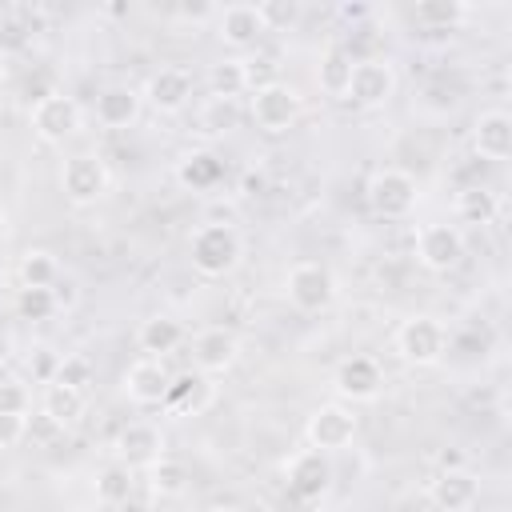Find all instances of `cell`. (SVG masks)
I'll return each mask as SVG.
<instances>
[{"label": "cell", "instance_id": "cell-36", "mask_svg": "<svg viewBox=\"0 0 512 512\" xmlns=\"http://www.w3.org/2000/svg\"><path fill=\"white\" fill-rule=\"evenodd\" d=\"M240 64H244V84H248V92L268 88V84H276V80H280V64H276V56L256 52V56H244Z\"/></svg>", "mask_w": 512, "mask_h": 512}, {"label": "cell", "instance_id": "cell-19", "mask_svg": "<svg viewBox=\"0 0 512 512\" xmlns=\"http://www.w3.org/2000/svg\"><path fill=\"white\" fill-rule=\"evenodd\" d=\"M212 400H216V384H212V376H204V372L192 368V372L172 376L168 396H164V408H168L172 416H200Z\"/></svg>", "mask_w": 512, "mask_h": 512}, {"label": "cell", "instance_id": "cell-39", "mask_svg": "<svg viewBox=\"0 0 512 512\" xmlns=\"http://www.w3.org/2000/svg\"><path fill=\"white\" fill-rule=\"evenodd\" d=\"M24 440H32V448H52V444H60V440H64V428H60V424H52V420L40 412V416H32V420H28Z\"/></svg>", "mask_w": 512, "mask_h": 512}, {"label": "cell", "instance_id": "cell-41", "mask_svg": "<svg viewBox=\"0 0 512 512\" xmlns=\"http://www.w3.org/2000/svg\"><path fill=\"white\" fill-rule=\"evenodd\" d=\"M52 296H56V308H72V304H76V280L60 276V280L52 284Z\"/></svg>", "mask_w": 512, "mask_h": 512}, {"label": "cell", "instance_id": "cell-32", "mask_svg": "<svg viewBox=\"0 0 512 512\" xmlns=\"http://www.w3.org/2000/svg\"><path fill=\"white\" fill-rule=\"evenodd\" d=\"M56 312H60V308H56L52 288H20V292H16V316H20V320L40 324V320H52Z\"/></svg>", "mask_w": 512, "mask_h": 512}, {"label": "cell", "instance_id": "cell-5", "mask_svg": "<svg viewBox=\"0 0 512 512\" xmlns=\"http://www.w3.org/2000/svg\"><path fill=\"white\" fill-rule=\"evenodd\" d=\"M392 96H396V68L384 56H364V60L352 64L348 92H344L348 104L372 112V108H384Z\"/></svg>", "mask_w": 512, "mask_h": 512}, {"label": "cell", "instance_id": "cell-24", "mask_svg": "<svg viewBox=\"0 0 512 512\" xmlns=\"http://www.w3.org/2000/svg\"><path fill=\"white\" fill-rule=\"evenodd\" d=\"M352 64H356V56H352L344 44H328L324 56H320V64H316V84H320V92L332 96V100H344Z\"/></svg>", "mask_w": 512, "mask_h": 512}, {"label": "cell", "instance_id": "cell-26", "mask_svg": "<svg viewBox=\"0 0 512 512\" xmlns=\"http://www.w3.org/2000/svg\"><path fill=\"white\" fill-rule=\"evenodd\" d=\"M220 176H224V164H220L212 152H188V156L176 164V180H180L184 188H196V192L216 188Z\"/></svg>", "mask_w": 512, "mask_h": 512}, {"label": "cell", "instance_id": "cell-28", "mask_svg": "<svg viewBox=\"0 0 512 512\" xmlns=\"http://www.w3.org/2000/svg\"><path fill=\"white\" fill-rule=\"evenodd\" d=\"M496 212H500V200H496V192L492 188H484V184H472V188H460V196H456V216L464 220V224H492L496 220Z\"/></svg>", "mask_w": 512, "mask_h": 512}, {"label": "cell", "instance_id": "cell-1", "mask_svg": "<svg viewBox=\"0 0 512 512\" xmlns=\"http://www.w3.org/2000/svg\"><path fill=\"white\" fill-rule=\"evenodd\" d=\"M188 260L204 280L232 276L244 260V236L232 224H200L188 240Z\"/></svg>", "mask_w": 512, "mask_h": 512}, {"label": "cell", "instance_id": "cell-6", "mask_svg": "<svg viewBox=\"0 0 512 512\" xmlns=\"http://www.w3.org/2000/svg\"><path fill=\"white\" fill-rule=\"evenodd\" d=\"M252 100H248V112H252V120H256V128L260 132H288L296 120H300V112H304V100H300V92L288 84V80H276V84H268V88H256V92H248Z\"/></svg>", "mask_w": 512, "mask_h": 512}, {"label": "cell", "instance_id": "cell-40", "mask_svg": "<svg viewBox=\"0 0 512 512\" xmlns=\"http://www.w3.org/2000/svg\"><path fill=\"white\" fill-rule=\"evenodd\" d=\"M28 432V416H0V448H16Z\"/></svg>", "mask_w": 512, "mask_h": 512}, {"label": "cell", "instance_id": "cell-17", "mask_svg": "<svg viewBox=\"0 0 512 512\" xmlns=\"http://www.w3.org/2000/svg\"><path fill=\"white\" fill-rule=\"evenodd\" d=\"M140 96H144V104H152V112L176 116L192 104V76L184 68H160V72L148 76Z\"/></svg>", "mask_w": 512, "mask_h": 512}, {"label": "cell", "instance_id": "cell-22", "mask_svg": "<svg viewBox=\"0 0 512 512\" xmlns=\"http://www.w3.org/2000/svg\"><path fill=\"white\" fill-rule=\"evenodd\" d=\"M136 344H140L144 356L164 360V356H172V352L184 344V324H180L176 316H168V312H156V316L140 320V328H136Z\"/></svg>", "mask_w": 512, "mask_h": 512}, {"label": "cell", "instance_id": "cell-30", "mask_svg": "<svg viewBox=\"0 0 512 512\" xmlns=\"http://www.w3.org/2000/svg\"><path fill=\"white\" fill-rule=\"evenodd\" d=\"M208 92H212L216 100H236L240 92H248V84H244V64H240V60H220V64H212V68H208Z\"/></svg>", "mask_w": 512, "mask_h": 512}, {"label": "cell", "instance_id": "cell-7", "mask_svg": "<svg viewBox=\"0 0 512 512\" xmlns=\"http://www.w3.org/2000/svg\"><path fill=\"white\" fill-rule=\"evenodd\" d=\"M28 124H32V132H36L44 144H64V140H72V136L80 132L84 112H80V104H76L72 96H64V92H48V96L32 100V108H28Z\"/></svg>", "mask_w": 512, "mask_h": 512}, {"label": "cell", "instance_id": "cell-10", "mask_svg": "<svg viewBox=\"0 0 512 512\" xmlns=\"http://www.w3.org/2000/svg\"><path fill=\"white\" fill-rule=\"evenodd\" d=\"M332 392L352 404H368L384 392V368L372 356H344L332 368Z\"/></svg>", "mask_w": 512, "mask_h": 512}, {"label": "cell", "instance_id": "cell-42", "mask_svg": "<svg viewBox=\"0 0 512 512\" xmlns=\"http://www.w3.org/2000/svg\"><path fill=\"white\" fill-rule=\"evenodd\" d=\"M12 356H16V336H12V328H0V368L12 364Z\"/></svg>", "mask_w": 512, "mask_h": 512}, {"label": "cell", "instance_id": "cell-35", "mask_svg": "<svg viewBox=\"0 0 512 512\" xmlns=\"http://www.w3.org/2000/svg\"><path fill=\"white\" fill-rule=\"evenodd\" d=\"M32 392L20 376H0V416H28Z\"/></svg>", "mask_w": 512, "mask_h": 512}, {"label": "cell", "instance_id": "cell-33", "mask_svg": "<svg viewBox=\"0 0 512 512\" xmlns=\"http://www.w3.org/2000/svg\"><path fill=\"white\" fill-rule=\"evenodd\" d=\"M412 20L424 24V28H452L464 20V4L456 0H424L412 8Z\"/></svg>", "mask_w": 512, "mask_h": 512}, {"label": "cell", "instance_id": "cell-46", "mask_svg": "<svg viewBox=\"0 0 512 512\" xmlns=\"http://www.w3.org/2000/svg\"><path fill=\"white\" fill-rule=\"evenodd\" d=\"M0 180H4V172H0Z\"/></svg>", "mask_w": 512, "mask_h": 512}, {"label": "cell", "instance_id": "cell-16", "mask_svg": "<svg viewBox=\"0 0 512 512\" xmlns=\"http://www.w3.org/2000/svg\"><path fill=\"white\" fill-rule=\"evenodd\" d=\"M212 28H216L220 44L240 48V52H244V48H256L260 36L268 32L264 20H260V8H256V4H228V8H216Z\"/></svg>", "mask_w": 512, "mask_h": 512}, {"label": "cell", "instance_id": "cell-25", "mask_svg": "<svg viewBox=\"0 0 512 512\" xmlns=\"http://www.w3.org/2000/svg\"><path fill=\"white\" fill-rule=\"evenodd\" d=\"M16 276H20V288H52L64 276V268L48 248H28L16 264Z\"/></svg>", "mask_w": 512, "mask_h": 512}, {"label": "cell", "instance_id": "cell-37", "mask_svg": "<svg viewBox=\"0 0 512 512\" xmlns=\"http://www.w3.org/2000/svg\"><path fill=\"white\" fill-rule=\"evenodd\" d=\"M256 8H260V20H264L268 32H288L300 20V4L296 0H264Z\"/></svg>", "mask_w": 512, "mask_h": 512}, {"label": "cell", "instance_id": "cell-23", "mask_svg": "<svg viewBox=\"0 0 512 512\" xmlns=\"http://www.w3.org/2000/svg\"><path fill=\"white\" fill-rule=\"evenodd\" d=\"M84 408H88V400H84L80 388H68V384H44V392H40V412H44L52 424H60L64 432L80 424Z\"/></svg>", "mask_w": 512, "mask_h": 512}, {"label": "cell", "instance_id": "cell-14", "mask_svg": "<svg viewBox=\"0 0 512 512\" xmlns=\"http://www.w3.org/2000/svg\"><path fill=\"white\" fill-rule=\"evenodd\" d=\"M120 384H124V396H128L132 404L152 408V404H164L168 384H172V372H168L164 360H156V356H140L136 364H128V372H124Z\"/></svg>", "mask_w": 512, "mask_h": 512}, {"label": "cell", "instance_id": "cell-31", "mask_svg": "<svg viewBox=\"0 0 512 512\" xmlns=\"http://www.w3.org/2000/svg\"><path fill=\"white\" fill-rule=\"evenodd\" d=\"M196 120H200V132H204V136H224V132L236 128L240 108H236V100H216V96H208V104L200 108Z\"/></svg>", "mask_w": 512, "mask_h": 512}, {"label": "cell", "instance_id": "cell-20", "mask_svg": "<svg viewBox=\"0 0 512 512\" xmlns=\"http://www.w3.org/2000/svg\"><path fill=\"white\" fill-rule=\"evenodd\" d=\"M472 148L484 160H508L512 156V116L504 108H488L472 124Z\"/></svg>", "mask_w": 512, "mask_h": 512}, {"label": "cell", "instance_id": "cell-27", "mask_svg": "<svg viewBox=\"0 0 512 512\" xmlns=\"http://www.w3.org/2000/svg\"><path fill=\"white\" fill-rule=\"evenodd\" d=\"M148 472V492L152 496H160V500H172V496H184V488H188V468H184V460H176V456H160L152 468H144Z\"/></svg>", "mask_w": 512, "mask_h": 512}, {"label": "cell", "instance_id": "cell-2", "mask_svg": "<svg viewBox=\"0 0 512 512\" xmlns=\"http://www.w3.org/2000/svg\"><path fill=\"white\" fill-rule=\"evenodd\" d=\"M336 292H340L336 272H332L328 264H320V260H296V264L288 268V276H284V296H288V304H292L296 312H308V316L328 312V308L336 304Z\"/></svg>", "mask_w": 512, "mask_h": 512}, {"label": "cell", "instance_id": "cell-3", "mask_svg": "<svg viewBox=\"0 0 512 512\" xmlns=\"http://www.w3.org/2000/svg\"><path fill=\"white\" fill-rule=\"evenodd\" d=\"M392 348H396V356H400L404 364H412V368H432V364H440L444 352H448V332H444V324H440L436 316H408V320L396 328Z\"/></svg>", "mask_w": 512, "mask_h": 512}, {"label": "cell", "instance_id": "cell-45", "mask_svg": "<svg viewBox=\"0 0 512 512\" xmlns=\"http://www.w3.org/2000/svg\"><path fill=\"white\" fill-rule=\"evenodd\" d=\"M4 72H8V56H4V48H0V80H4Z\"/></svg>", "mask_w": 512, "mask_h": 512}, {"label": "cell", "instance_id": "cell-4", "mask_svg": "<svg viewBox=\"0 0 512 512\" xmlns=\"http://www.w3.org/2000/svg\"><path fill=\"white\" fill-rule=\"evenodd\" d=\"M364 196H368V208H372L376 216H384V220H404V216H412V208H416V200H420V184H416V176L404 172V168H376V172L368 176Z\"/></svg>", "mask_w": 512, "mask_h": 512}, {"label": "cell", "instance_id": "cell-44", "mask_svg": "<svg viewBox=\"0 0 512 512\" xmlns=\"http://www.w3.org/2000/svg\"><path fill=\"white\" fill-rule=\"evenodd\" d=\"M4 240H8V220L0 216V248H4Z\"/></svg>", "mask_w": 512, "mask_h": 512}, {"label": "cell", "instance_id": "cell-21", "mask_svg": "<svg viewBox=\"0 0 512 512\" xmlns=\"http://www.w3.org/2000/svg\"><path fill=\"white\" fill-rule=\"evenodd\" d=\"M140 108H144V96L132 84H108L96 96V120L104 128H128V124H136Z\"/></svg>", "mask_w": 512, "mask_h": 512}, {"label": "cell", "instance_id": "cell-11", "mask_svg": "<svg viewBox=\"0 0 512 512\" xmlns=\"http://www.w3.org/2000/svg\"><path fill=\"white\" fill-rule=\"evenodd\" d=\"M352 436H356V416H352V408H344V404H320V408L308 416V424H304L308 448H316V452H324V456L348 448Z\"/></svg>", "mask_w": 512, "mask_h": 512}, {"label": "cell", "instance_id": "cell-13", "mask_svg": "<svg viewBox=\"0 0 512 512\" xmlns=\"http://www.w3.org/2000/svg\"><path fill=\"white\" fill-rule=\"evenodd\" d=\"M428 500L440 512H472L480 504V480L468 468H440L428 480Z\"/></svg>", "mask_w": 512, "mask_h": 512}, {"label": "cell", "instance_id": "cell-43", "mask_svg": "<svg viewBox=\"0 0 512 512\" xmlns=\"http://www.w3.org/2000/svg\"><path fill=\"white\" fill-rule=\"evenodd\" d=\"M204 512H244V508H236V504H212V508H204Z\"/></svg>", "mask_w": 512, "mask_h": 512}, {"label": "cell", "instance_id": "cell-34", "mask_svg": "<svg viewBox=\"0 0 512 512\" xmlns=\"http://www.w3.org/2000/svg\"><path fill=\"white\" fill-rule=\"evenodd\" d=\"M92 376H96V364L84 356V352H68V356H60V368H56V380L52 384H68V388H88L92 384Z\"/></svg>", "mask_w": 512, "mask_h": 512}, {"label": "cell", "instance_id": "cell-29", "mask_svg": "<svg viewBox=\"0 0 512 512\" xmlns=\"http://www.w3.org/2000/svg\"><path fill=\"white\" fill-rule=\"evenodd\" d=\"M132 492H136V476H132V468H124V464H108V468L96 476V500H100L104 508L128 504Z\"/></svg>", "mask_w": 512, "mask_h": 512}, {"label": "cell", "instance_id": "cell-12", "mask_svg": "<svg viewBox=\"0 0 512 512\" xmlns=\"http://www.w3.org/2000/svg\"><path fill=\"white\" fill-rule=\"evenodd\" d=\"M284 476H288V492H292L296 500L316 504V500H324L328 488H332V460H328L324 452H316V448H300V452L288 460Z\"/></svg>", "mask_w": 512, "mask_h": 512}, {"label": "cell", "instance_id": "cell-38", "mask_svg": "<svg viewBox=\"0 0 512 512\" xmlns=\"http://www.w3.org/2000/svg\"><path fill=\"white\" fill-rule=\"evenodd\" d=\"M60 356H64V352H56L52 344H36V348L28 352V372H32V380L52 384V380H56V368H60Z\"/></svg>", "mask_w": 512, "mask_h": 512}, {"label": "cell", "instance_id": "cell-8", "mask_svg": "<svg viewBox=\"0 0 512 512\" xmlns=\"http://www.w3.org/2000/svg\"><path fill=\"white\" fill-rule=\"evenodd\" d=\"M108 184H112L108 164H104L100 156H92V152L68 156L64 168H60V192H64V200L76 204V208H88V204L104 200V196H108Z\"/></svg>", "mask_w": 512, "mask_h": 512}, {"label": "cell", "instance_id": "cell-18", "mask_svg": "<svg viewBox=\"0 0 512 512\" xmlns=\"http://www.w3.org/2000/svg\"><path fill=\"white\" fill-rule=\"evenodd\" d=\"M240 356V340L228 328H204L192 336V368L204 376H224Z\"/></svg>", "mask_w": 512, "mask_h": 512}, {"label": "cell", "instance_id": "cell-9", "mask_svg": "<svg viewBox=\"0 0 512 512\" xmlns=\"http://www.w3.org/2000/svg\"><path fill=\"white\" fill-rule=\"evenodd\" d=\"M464 252H468V244H464V232L456 224L432 220V224H420L416 228V260L428 272H452V268H460L464 264Z\"/></svg>", "mask_w": 512, "mask_h": 512}, {"label": "cell", "instance_id": "cell-15", "mask_svg": "<svg viewBox=\"0 0 512 512\" xmlns=\"http://www.w3.org/2000/svg\"><path fill=\"white\" fill-rule=\"evenodd\" d=\"M116 456H120L116 464H124L132 472L136 468H152L164 456V432L156 424H148V420H132L116 436Z\"/></svg>", "mask_w": 512, "mask_h": 512}]
</instances>
